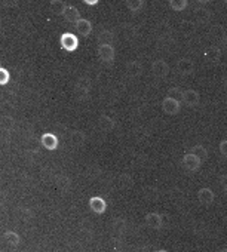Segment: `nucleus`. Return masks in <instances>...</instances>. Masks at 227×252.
<instances>
[{"label":"nucleus","mask_w":227,"mask_h":252,"mask_svg":"<svg viewBox=\"0 0 227 252\" xmlns=\"http://www.w3.org/2000/svg\"><path fill=\"white\" fill-rule=\"evenodd\" d=\"M146 224L152 230H161L163 225V217L158 212H150L146 215Z\"/></svg>","instance_id":"1a4fd4ad"},{"label":"nucleus","mask_w":227,"mask_h":252,"mask_svg":"<svg viewBox=\"0 0 227 252\" xmlns=\"http://www.w3.org/2000/svg\"><path fill=\"white\" fill-rule=\"evenodd\" d=\"M226 3H227V0H226Z\"/></svg>","instance_id":"4c0bfd02"},{"label":"nucleus","mask_w":227,"mask_h":252,"mask_svg":"<svg viewBox=\"0 0 227 252\" xmlns=\"http://www.w3.org/2000/svg\"><path fill=\"white\" fill-rule=\"evenodd\" d=\"M218 149H220V153H221V156L227 159V140H223V141L220 143Z\"/></svg>","instance_id":"7c9ffc66"},{"label":"nucleus","mask_w":227,"mask_h":252,"mask_svg":"<svg viewBox=\"0 0 227 252\" xmlns=\"http://www.w3.org/2000/svg\"><path fill=\"white\" fill-rule=\"evenodd\" d=\"M98 126L101 128V131H104V132H111L113 129L116 128V122L113 120L110 116H107V114H101L98 117Z\"/></svg>","instance_id":"2eb2a0df"},{"label":"nucleus","mask_w":227,"mask_h":252,"mask_svg":"<svg viewBox=\"0 0 227 252\" xmlns=\"http://www.w3.org/2000/svg\"><path fill=\"white\" fill-rule=\"evenodd\" d=\"M190 152L193 153V155H196L202 162H205L206 159H208V150L203 147V146H200V144H196V146H193L192 149H190Z\"/></svg>","instance_id":"412c9836"},{"label":"nucleus","mask_w":227,"mask_h":252,"mask_svg":"<svg viewBox=\"0 0 227 252\" xmlns=\"http://www.w3.org/2000/svg\"><path fill=\"white\" fill-rule=\"evenodd\" d=\"M202 163H203V162H202L196 155H193L192 152H189V153L184 155V158H183V166H184V169L189 171V172H196V171L200 168Z\"/></svg>","instance_id":"20e7f679"},{"label":"nucleus","mask_w":227,"mask_h":252,"mask_svg":"<svg viewBox=\"0 0 227 252\" xmlns=\"http://www.w3.org/2000/svg\"><path fill=\"white\" fill-rule=\"evenodd\" d=\"M218 181H220V186H221L224 190H227V174H226V175H220Z\"/></svg>","instance_id":"473e14b6"},{"label":"nucleus","mask_w":227,"mask_h":252,"mask_svg":"<svg viewBox=\"0 0 227 252\" xmlns=\"http://www.w3.org/2000/svg\"><path fill=\"white\" fill-rule=\"evenodd\" d=\"M67 9V5L64 3V0H51V11L55 15H64Z\"/></svg>","instance_id":"aec40b11"},{"label":"nucleus","mask_w":227,"mask_h":252,"mask_svg":"<svg viewBox=\"0 0 227 252\" xmlns=\"http://www.w3.org/2000/svg\"><path fill=\"white\" fill-rule=\"evenodd\" d=\"M14 126V119L11 116H2V129L6 131V129H11Z\"/></svg>","instance_id":"c756f323"},{"label":"nucleus","mask_w":227,"mask_h":252,"mask_svg":"<svg viewBox=\"0 0 227 252\" xmlns=\"http://www.w3.org/2000/svg\"><path fill=\"white\" fill-rule=\"evenodd\" d=\"M195 15H196V20H197L200 24L208 23V21H209V17H211V14H209L208 11H205V9H197Z\"/></svg>","instance_id":"393cba45"},{"label":"nucleus","mask_w":227,"mask_h":252,"mask_svg":"<svg viewBox=\"0 0 227 252\" xmlns=\"http://www.w3.org/2000/svg\"><path fill=\"white\" fill-rule=\"evenodd\" d=\"M141 73H143V65L140 63H137V61L128 63V65H127V74L130 77H138V76H141Z\"/></svg>","instance_id":"a211bd4d"},{"label":"nucleus","mask_w":227,"mask_h":252,"mask_svg":"<svg viewBox=\"0 0 227 252\" xmlns=\"http://www.w3.org/2000/svg\"><path fill=\"white\" fill-rule=\"evenodd\" d=\"M9 80H11V73L5 67H2L0 68V85L5 86Z\"/></svg>","instance_id":"cd10ccee"},{"label":"nucleus","mask_w":227,"mask_h":252,"mask_svg":"<svg viewBox=\"0 0 227 252\" xmlns=\"http://www.w3.org/2000/svg\"><path fill=\"white\" fill-rule=\"evenodd\" d=\"M214 199H215V194H214V191H212L211 189H208V187H203V189H200V190L197 191V200H199L203 206L212 205Z\"/></svg>","instance_id":"4468645a"},{"label":"nucleus","mask_w":227,"mask_h":252,"mask_svg":"<svg viewBox=\"0 0 227 252\" xmlns=\"http://www.w3.org/2000/svg\"><path fill=\"white\" fill-rule=\"evenodd\" d=\"M97 39H98L99 43H111L113 39H115V36H113V32H110V30H101L98 33Z\"/></svg>","instance_id":"b1692460"},{"label":"nucleus","mask_w":227,"mask_h":252,"mask_svg":"<svg viewBox=\"0 0 227 252\" xmlns=\"http://www.w3.org/2000/svg\"><path fill=\"white\" fill-rule=\"evenodd\" d=\"M169 6L175 11V12H181L187 8L189 5V0H168Z\"/></svg>","instance_id":"5701e85b"},{"label":"nucleus","mask_w":227,"mask_h":252,"mask_svg":"<svg viewBox=\"0 0 227 252\" xmlns=\"http://www.w3.org/2000/svg\"><path fill=\"white\" fill-rule=\"evenodd\" d=\"M40 143H42V146H43L46 150H49V152L57 150V149H58V144H60L58 138H57L54 134H51V132L43 134L42 138H40Z\"/></svg>","instance_id":"9b49d317"},{"label":"nucleus","mask_w":227,"mask_h":252,"mask_svg":"<svg viewBox=\"0 0 227 252\" xmlns=\"http://www.w3.org/2000/svg\"><path fill=\"white\" fill-rule=\"evenodd\" d=\"M68 141L74 147H80L85 143V134L82 131H73L68 137Z\"/></svg>","instance_id":"6ab92c4d"},{"label":"nucleus","mask_w":227,"mask_h":252,"mask_svg":"<svg viewBox=\"0 0 227 252\" xmlns=\"http://www.w3.org/2000/svg\"><path fill=\"white\" fill-rule=\"evenodd\" d=\"M152 73L158 79H165L169 74V65L163 60H156L152 64Z\"/></svg>","instance_id":"39448f33"},{"label":"nucleus","mask_w":227,"mask_h":252,"mask_svg":"<svg viewBox=\"0 0 227 252\" xmlns=\"http://www.w3.org/2000/svg\"><path fill=\"white\" fill-rule=\"evenodd\" d=\"M89 91H91V83H89L88 79H80V80L76 83V86H74V94H76V96H77L79 99H82V101L89 95Z\"/></svg>","instance_id":"6e6552de"},{"label":"nucleus","mask_w":227,"mask_h":252,"mask_svg":"<svg viewBox=\"0 0 227 252\" xmlns=\"http://www.w3.org/2000/svg\"><path fill=\"white\" fill-rule=\"evenodd\" d=\"M197 3H200V5H206V3H209L211 0H196Z\"/></svg>","instance_id":"c9c22d12"},{"label":"nucleus","mask_w":227,"mask_h":252,"mask_svg":"<svg viewBox=\"0 0 227 252\" xmlns=\"http://www.w3.org/2000/svg\"><path fill=\"white\" fill-rule=\"evenodd\" d=\"M183 102L187 107H196L200 102V94L195 89H184L183 94Z\"/></svg>","instance_id":"0eeeda50"},{"label":"nucleus","mask_w":227,"mask_h":252,"mask_svg":"<svg viewBox=\"0 0 227 252\" xmlns=\"http://www.w3.org/2000/svg\"><path fill=\"white\" fill-rule=\"evenodd\" d=\"M63 17H64V20H65L67 23H70V24H76V23L82 18L79 9L74 8V6H70V5H67V9H65V12H64Z\"/></svg>","instance_id":"f3484780"},{"label":"nucleus","mask_w":227,"mask_h":252,"mask_svg":"<svg viewBox=\"0 0 227 252\" xmlns=\"http://www.w3.org/2000/svg\"><path fill=\"white\" fill-rule=\"evenodd\" d=\"M125 5L131 12H138L144 6V0H125Z\"/></svg>","instance_id":"4be33fe9"},{"label":"nucleus","mask_w":227,"mask_h":252,"mask_svg":"<svg viewBox=\"0 0 227 252\" xmlns=\"http://www.w3.org/2000/svg\"><path fill=\"white\" fill-rule=\"evenodd\" d=\"M2 5L5 8H15L18 5V0H2Z\"/></svg>","instance_id":"2f4dec72"},{"label":"nucleus","mask_w":227,"mask_h":252,"mask_svg":"<svg viewBox=\"0 0 227 252\" xmlns=\"http://www.w3.org/2000/svg\"><path fill=\"white\" fill-rule=\"evenodd\" d=\"M60 43H61V48L67 52H74L79 46V39L76 34L73 33H64L60 39Z\"/></svg>","instance_id":"f03ea898"},{"label":"nucleus","mask_w":227,"mask_h":252,"mask_svg":"<svg viewBox=\"0 0 227 252\" xmlns=\"http://www.w3.org/2000/svg\"><path fill=\"white\" fill-rule=\"evenodd\" d=\"M221 54H223L221 48H218V46H215V45H214V46H209V48H206V51H205V60H206L209 64L215 65V64L220 61Z\"/></svg>","instance_id":"ddd939ff"},{"label":"nucleus","mask_w":227,"mask_h":252,"mask_svg":"<svg viewBox=\"0 0 227 252\" xmlns=\"http://www.w3.org/2000/svg\"><path fill=\"white\" fill-rule=\"evenodd\" d=\"M70 186H71L70 178H67V177H64V175L57 177V187H58V189H61V190H67Z\"/></svg>","instance_id":"a878e982"},{"label":"nucleus","mask_w":227,"mask_h":252,"mask_svg":"<svg viewBox=\"0 0 227 252\" xmlns=\"http://www.w3.org/2000/svg\"><path fill=\"white\" fill-rule=\"evenodd\" d=\"M175 67H177V71H178L181 76H184V77L192 76V74L195 73V64H193L189 58H181V60H178Z\"/></svg>","instance_id":"423d86ee"},{"label":"nucleus","mask_w":227,"mask_h":252,"mask_svg":"<svg viewBox=\"0 0 227 252\" xmlns=\"http://www.w3.org/2000/svg\"><path fill=\"white\" fill-rule=\"evenodd\" d=\"M98 57L104 64L110 65V64H113V61H115V58H116V51L111 43H99Z\"/></svg>","instance_id":"f257e3e1"},{"label":"nucleus","mask_w":227,"mask_h":252,"mask_svg":"<svg viewBox=\"0 0 227 252\" xmlns=\"http://www.w3.org/2000/svg\"><path fill=\"white\" fill-rule=\"evenodd\" d=\"M183 94H184V91H183L181 88H178V86L169 88V91H168V96L177 98V99H180V101H183Z\"/></svg>","instance_id":"bb28decb"},{"label":"nucleus","mask_w":227,"mask_h":252,"mask_svg":"<svg viewBox=\"0 0 227 252\" xmlns=\"http://www.w3.org/2000/svg\"><path fill=\"white\" fill-rule=\"evenodd\" d=\"M83 2H85L88 6H95V5L99 2V0H83Z\"/></svg>","instance_id":"f704fd0d"},{"label":"nucleus","mask_w":227,"mask_h":252,"mask_svg":"<svg viewBox=\"0 0 227 252\" xmlns=\"http://www.w3.org/2000/svg\"><path fill=\"white\" fill-rule=\"evenodd\" d=\"M2 242H3V245L8 246V248H17V246L20 245V242H21V237H20L18 233L9 230V231H5V233L2 234Z\"/></svg>","instance_id":"9d476101"},{"label":"nucleus","mask_w":227,"mask_h":252,"mask_svg":"<svg viewBox=\"0 0 227 252\" xmlns=\"http://www.w3.org/2000/svg\"><path fill=\"white\" fill-rule=\"evenodd\" d=\"M74 29H76V32H77L80 36L86 37V36H89V34H91V32H92V24H91V21H89V20L80 18V20L74 24Z\"/></svg>","instance_id":"dca6fc26"},{"label":"nucleus","mask_w":227,"mask_h":252,"mask_svg":"<svg viewBox=\"0 0 227 252\" xmlns=\"http://www.w3.org/2000/svg\"><path fill=\"white\" fill-rule=\"evenodd\" d=\"M211 34L217 39V40H223L224 37H226V32L220 27V26H217V27H212V30H211Z\"/></svg>","instance_id":"c85d7f7f"},{"label":"nucleus","mask_w":227,"mask_h":252,"mask_svg":"<svg viewBox=\"0 0 227 252\" xmlns=\"http://www.w3.org/2000/svg\"><path fill=\"white\" fill-rule=\"evenodd\" d=\"M221 51L227 55V36L221 40Z\"/></svg>","instance_id":"72a5a7b5"},{"label":"nucleus","mask_w":227,"mask_h":252,"mask_svg":"<svg viewBox=\"0 0 227 252\" xmlns=\"http://www.w3.org/2000/svg\"><path fill=\"white\" fill-rule=\"evenodd\" d=\"M181 110V105H180V99L177 98H172V96H166L163 101H162V111L165 114H169V116H175L178 114Z\"/></svg>","instance_id":"7ed1b4c3"},{"label":"nucleus","mask_w":227,"mask_h":252,"mask_svg":"<svg viewBox=\"0 0 227 252\" xmlns=\"http://www.w3.org/2000/svg\"><path fill=\"white\" fill-rule=\"evenodd\" d=\"M89 208L95 214H104L107 211V202L99 196H94L89 199Z\"/></svg>","instance_id":"f8f14e48"},{"label":"nucleus","mask_w":227,"mask_h":252,"mask_svg":"<svg viewBox=\"0 0 227 252\" xmlns=\"http://www.w3.org/2000/svg\"><path fill=\"white\" fill-rule=\"evenodd\" d=\"M224 89H226V91H227V79H226V80H224Z\"/></svg>","instance_id":"e433bc0d"}]
</instances>
